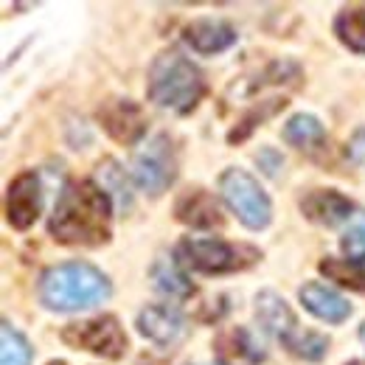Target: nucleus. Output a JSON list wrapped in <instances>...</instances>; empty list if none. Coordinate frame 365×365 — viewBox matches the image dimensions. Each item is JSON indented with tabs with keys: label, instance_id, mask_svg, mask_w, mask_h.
<instances>
[{
	"label": "nucleus",
	"instance_id": "cd10ccee",
	"mask_svg": "<svg viewBox=\"0 0 365 365\" xmlns=\"http://www.w3.org/2000/svg\"><path fill=\"white\" fill-rule=\"evenodd\" d=\"M48 365H68L65 360H53V363H48Z\"/></svg>",
	"mask_w": 365,
	"mask_h": 365
},
{
	"label": "nucleus",
	"instance_id": "dca6fc26",
	"mask_svg": "<svg viewBox=\"0 0 365 365\" xmlns=\"http://www.w3.org/2000/svg\"><path fill=\"white\" fill-rule=\"evenodd\" d=\"M217 357L222 365H259L264 360V349H259L247 329H225L214 340Z\"/></svg>",
	"mask_w": 365,
	"mask_h": 365
},
{
	"label": "nucleus",
	"instance_id": "f257e3e1",
	"mask_svg": "<svg viewBox=\"0 0 365 365\" xmlns=\"http://www.w3.org/2000/svg\"><path fill=\"white\" fill-rule=\"evenodd\" d=\"M48 230L62 245L98 247L113 233V202L110 194L93 180H71L48 220Z\"/></svg>",
	"mask_w": 365,
	"mask_h": 365
},
{
	"label": "nucleus",
	"instance_id": "c85d7f7f",
	"mask_svg": "<svg viewBox=\"0 0 365 365\" xmlns=\"http://www.w3.org/2000/svg\"><path fill=\"white\" fill-rule=\"evenodd\" d=\"M346 365H360V363H346Z\"/></svg>",
	"mask_w": 365,
	"mask_h": 365
},
{
	"label": "nucleus",
	"instance_id": "9b49d317",
	"mask_svg": "<svg viewBox=\"0 0 365 365\" xmlns=\"http://www.w3.org/2000/svg\"><path fill=\"white\" fill-rule=\"evenodd\" d=\"M175 217L178 222L188 228H220L225 222L222 208L217 202V197L205 188H188L182 191L180 200L175 202Z\"/></svg>",
	"mask_w": 365,
	"mask_h": 365
},
{
	"label": "nucleus",
	"instance_id": "2eb2a0df",
	"mask_svg": "<svg viewBox=\"0 0 365 365\" xmlns=\"http://www.w3.org/2000/svg\"><path fill=\"white\" fill-rule=\"evenodd\" d=\"M298 298H301V304L315 318L326 320V323H343V320L351 315V304L340 292H334V289H329L323 284H315V281L304 284L301 292H298Z\"/></svg>",
	"mask_w": 365,
	"mask_h": 365
},
{
	"label": "nucleus",
	"instance_id": "6ab92c4d",
	"mask_svg": "<svg viewBox=\"0 0 365 365\" xmlns=\"http://www.w3.org/2000/svg\"><path fill=\"white\" fill-rule=\"evenodd\" d=\"M334 34L354 53H365V6H349L334 17Z\"/></svg>",
	"mask_w": 365,
	"mask_h": 365
},
{
	"label": "nucleus",
	"instance_id": "0eeeda50",
	"mask_svg": "<svg viewBox=\"0 0 365 365\" xmlns=\"http://www.w3.org/2000/svg\"><path fill=\"white\" fill-rule=\"evenodd\" d=\"M133 178L152 197H160L178 178V155L169 135H155L133 160Z\"/></svg>",
	"mask_w": 365,
	"mask_h": 365
},
{
	"label": "nucleus",
	"instance_id": "9d476101",
	"mask_svg": "<svg viewBox=\"0 0 365 365\" xmlns=\"http://www.w3.org/2000/svg\"><path fill=\"white\" fill-rule=\"evenodd\" d=\"M138 329L146 340L163 349H175L188 337V326L178 309L172 307H146L138 315Z\"/></svg>",
	"mask_w": 365,
	"mask_h": 365
},
{
	"label": "nucleus",
	"instance_id": "4468645a",
	"mask_svg": "<svg viewBox=\"0 0 365 365\" xmlns=\"http://www.w3.org/2000/svg\"><path fill=\"white\" fill-rule=\"evenodd\" d=\"M182 40L194 48L197 53H220L236 43V31L233 26L222 23V20H194L182 29Z\"/></svg>",
	"mask_w": 365,
	"mask_h": 365
},
{
	"label": "nucleus",
	"instance_id": "ddd939ff",
	"mask_svg": "<svg viewBox=\"0 0 365 365\" xmlns=\"http://www.w3.org/2000/svg\"><path fill=\"white\" fill-rule=\"evenodd\" d=\"M256 318L264 326V331L278 337L281 343L298 331L295 312L289 309V304L278 292H273V289H264V292L256 295Z\"/></svg>",
	"mask_w": 365,
	"mask_h": 365
},
{
	"label": "nucleus",
	"instance_id": "7ed1b4c3",
	"mask_svg": "<svg viewBox=\"0 0 365 365\" xmlns=\"http://www.w3.org/2000/svg\"><path fill=\"white\" fill-rule=\"evenodd\" d=\"M205 91H208V85H205L202 71L178 48H166L155 56V62L149 68L146 96L158 107L185 115L202 101Z\"/></svg>",
	"mask_w": 365,
	"mask_h": 365
},
{
	"label": "nucleus",
	"instance_id": "1a4fd4ad",
	"mask_svg": "<svg viewBox=\"0 0 365 365\" xmlns=\"http://www.w3.org/2000/svg\"><path fill=\"white\" fill-rule=\"evenodd\" d=\"M96 118H98V124L104 127L107 135L118 140V143H124V146H133L146 133V115L130 98H107L96 110Z\"/></svg>",
	"mask_w": 365,
	"mask_h": 365
},
{
	"label": "nucleus",
	"instance_id": "39448f33",
	"mask_svg": "<svg viewBox=\"0 0 365 365\" xmlns=\"http://www.w3.org/2000/svg\"><path fill=\"white\" fill-rule=\"evenodd\" d=\"M220 194L230 211L239 217V222L250 230H262L273 220L270 197L259 180L245 169H225L220 178Z\"/></svg>",
	"mask_w": 365,
	"mask_h": 365
},
{
	"label": "nucleus",
	"instance_id": "4be33fe9",
	"mask_svg": "<svg viewBox=\"0 0 365 365\" xmlns=\"http://www.w3.org/2000/svg\"><path fill=\"white\" fill-rule=\"evenodd\" d=\"M284 346H287L298 360L318 363V360H323V354L329 351V337L320 334V331H304V329H298L292 337L284 340Z\"/></svg>",
	"mask_w": 365,
	"mask_h": 365
},
{
	"label": "nucleus",
	"instance_id": "f3484780",
	"mask_svg": "<svg viewBox=\"0 0 365 365\" xmlns=\"http://www.w3.org/2000/svg\"><path fill=\"white\" fill-rule=\"evenodd\" d=\"M284 140L301 152H318L326 146V130L315 115L298 113L284 124Z\"/></svg>",
	"mask_w": 365,
	"mask_h": 365
},
{
	"label": "nucleus",
	"instance_id": "423d86ee",
	"mask_svg": "<svg viewBox=\"0 0 365 365\" xmlns=\"http://www.w3.org/2000/svg\"><path fill=\"white\" fill-rule=\"evenodd\" d=\"M62 340L73 349H85L104 360H121L127 351V334L113 315H98L82 323H71L62 329Z\"/></svg>",
	"mask_w": 365,
	"mask_h": 365
},
{
	"label": "nucleus",
	"instance_id": "aec40b11",
	"mask_svg": "<svg viewBox=\"0 0 365 365\" xmlns=\"http://www.w3.org/2000/svg\"><path fill=\"white\" fill-rule=\"evenodd\" d=\"M320 273L329 275L334 284L354 289V292H365V259L363 262H340V259H323L318 264Z\"/></svg>",
	"mask_w": 365,
	"mask_h": 365
},
{
	"label": "nucleus",
	"instance_id": "393cba45",
	"mask_svg": "<svg viewBox=\"0 0 365 365\" xmlns=\"http://www.w3.org/2000/svg\"><path fill=\"white\" fill-rule=\"evenodd\" d=\"M256 160H259V166H262V169H264L270 178H273L275 172H278V166H281V158H278V152H275V149H270V146H267V149H262Z\"/></svg>",
	"mask_w": 365,
	"mask_h": 365
},
{
	"label": "nucleus",
	"instance_id": "f03ea898",
	"mask_svg": "<svg viewBox=\"0 0 365 365\" xmlns=\"http://www.w3.org/2000/svg\"><path fill=\"white\" fill-rule=\"evenodd\" d=\"M40 301L53 312H79L110 298V278L88 262H65L48 267L37 284Z\"/></svg>",
	"mask_w": 365,
	"mask_h": 365
},
{
	"label": "nucleus",
	"instance_id": "5701e85b",
	"mask_svg": "<svg viewBox=\"0 0 365 365\" xmlns=\"http://www.w3.org/2000/svg\"><path fill=\"white\" fill-rule=\"evenodd\" d=\"M287 104V98H270V101H264V104H256L239 124H236V130H230V135H228V140L230 143H239V140H245V138L250 135L262 121H267L270 115H275L281 107Z\"/></svg>",
	"mask_w": 365,
	"mask_h": 365
},
{
	"label": "nucleus",
	"instance_id": "a878e982",
	"mask_svg": "<svg viewBox=\"0 0 365 365\" xmlns=\"http://www.w3.org/2000/svg\"><path fill=\"white\" fill-rule=\"evenodd\" d=\"M349 152H351V158H354V160H365V130L351 138Z\"/></svg>",
	"mask_w": 365,
	"mask_h": 365
},
{
	"label": "nucleus",
	"instance_id": "20e7f679",
	"mask_svg": "<svg viewBox=\"0 0 365 365\" xmlns=\"http://www.w3.org/2000/svg\"><path fill=\"white\" fill-rule=\"evenodd\" d=\"M175 259L185 264L188 270L205 275H228L239 273L253 267L262 253L253 245H236V242H225V239H194L185 236L180 239Z\"/></svg>",
	"mask_w": 365,
	"mask_h": 365
},
{
	"label": "nucleus",
	"instance_id": "412c9836",
	"mask_svg": "<svg viewBox=\"0 0 365 365\" xmlns=\"http://www.w3.org/2000/svg\"><path fill=\"white\" fill-rule=\"evenodd\" d=\"M0 363L3 365H31V357H34V351H31V343L9 323V320H3V329H0Z\"/></svg>",
	"mask_w": 365,
	"mask_h": 365
},
{
	"label": "nucleus",
	"instance_id": "f8f14e48",
	"mask_svg": "<svg viewBox=\"0 0 365 365\" xmlns=\"http://www.w3.org/2000/svg\"><path fill=\"white\" fill-rule=\"evenodd\" d=\"M301 211H304L307 220H312L318 225L337 228L340 222L354 217V202L349 197H343L340 191H334V188H318V191H309L301 200Z\"/></svg>",
	"mask_w": 365,
	"mask_h": 365
},
{
	"label": "nucleus",
	"instance_id": "6e6552de",
	"mask_svg": "<svg viewBox=\"0 0 365 365\" xmlns=\"http://www.w3.org/2000/svg\"><path fill=\"white\" fill-rule=\"evenodd\" d=\"M43 208V191L37 172H20L6 191V220L14 230H29Z\"/></svg>",
	"mask_w": 365,
	"mask_h": 365
},
{
	"label": "nucleus",
	"instance_id": "a211bd4d",
	"mask_svg": "<svg viewBox=\"0 0 365 365\" xmlns=\"http://www.w3.org/2000/svg\"><path fill=\"white\" fill-rule=\"evenodd\" d=\"M152 281H155V287H158L163 295H169V298H175V301H185V298L194 295V284L188 281V275L178 267V262H172V259H166V256H160V259L152 264Z\"/></svg>",
	"mask_w": 365,
	"mask_h": 365
},
{
	"label": "nucleus",
	"instance_id": "b1692460",
	"mask_svg": "<svg viewBox=\"0 0 365 365\" xmlns=\"http://www.w3.org/2000/svg\"><path fill=\"white\" fill-rule=\"evenodd\" d=\"M340 247H343L349 262H363L365 259V211H357L349 220V228L343 233Z\"/></svg>",
	"mask_w": 365,
	"mask_h": 365
},
{
	"label": "nucleus",
	"instance_id": "bb28decb",
	"mask_svg": "<svg viewBox=\"0 0 365 365\" xmlns=\"http://www.w3.org/2000/svg\"><path fill=\"white\" fill-rule=\"evenodd\" d=\"M360 340H363V346H365V323L360 326Z\"/></svg>",
	"mask_w": 365,
	"mask_h": 365
}]
</instances>
